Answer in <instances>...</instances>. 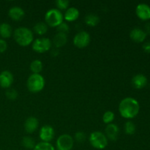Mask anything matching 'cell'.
I'll return each mask as SVG.
<instances>
[{"instance_id": "cell-1", "label": "cell", "mask_w": 150, "mask_h": 150, "mask_svg": "<svg viewBox=\"0 0 150 150\" xmlns=\"http://www.w3.org/2000/svg\"><path fill=\"white\" fill-rule=\"evenodd\" d=\"M140 110L139 102L135 98L127 97L122 100L119 105L120 115L125 119H133L138 115Z\"/></svg>"}, {"instance_id": "cell-2", "label": "cell", "mask_w": 150, "mask_h": 150, "mask_svg": "<svg viewBox=\"0 0 150 150\" xmlns=\"http://www.w3.org/2000/svg\"><path fill=\"white\" fill-rule=\"evenodd\" d=\"M13 37L16 42L21 46H27L34 41L33 32L25 26H20L15 29Z\"/></svg>"}, {"instance_id": "cell-3", "label": "cell", "mask_w": 150, "mask_h": 150, "mask_svg": "<svg viewBox=\"0 0 150 150\" xmlns=\"http://www.w3.org/2000/svg\"><path fill=\"white\" fill-rule=\"evenodd\" d=\"M45 79L40 73H32L27 79L26 86L32 93H38L45 87Z\"/></svg>"}, {"instance_id": "cell-4", "label": "cell", "mask_w": 150, "mask_h": 150, "mask_svg": "<svg viewBox=\"0 0 150 150\" xmlns=\"http://www.w3.org/2000/svg\"><path fill=\"white\" fill-rule=\"evenodd\" d=\"M64 20L62 13L57 8H51L45 15V23L51 27H57Z\"/></svg>"}, {"instance_id": "cell-5", "label": "cell", "mask_w": 150, "mask_h": 150, "mask_svg": "<svg viewBox=\"0 0 150 150\" xmlns=\"http://www.w3.org/2000/svg\"><path fill=\"white\" fill-rule=\"evenodd\" d=\"M108 140L106 136L100 131L92 132L89 138L91 146L97 149H105L108 145Z\"/></svg>"}, {"instance_id": "cell-6", "label": "cell", "mask_w": 150, "mask_h": 150, "mask_svg": "<svg viewBox=\"0 0 150 150\" xmlns=\"http://www.w3.org/2000/svg\"><path fill=\"white\" fill-rule=\"evenodd\" d=\"M51 41L48 38H39L32 42V49L38 53H44L51 49Z\"/></svg>"}, {"instance_id": "cell-7", "label": "cell", "mask_w": 150, "mask_h": 150, "mask_svg": "<svg viewBox=\"0 0 150 150\" xmlns=\"http://www.w3.org/2000/svg\"><path fill=\"white\" fill-rule=\"evenodd\" d=\"M74 145V140L69 134H62L59 136L56 142L57 150H71Z\"/></svg>"}, {"instance_id": "cell-8", "label": "cell", "mask_w": 150, "mask_h": 150, "mask_svg": "<svg viewBox=\"0 0 150 150\" xmlns=\"http://www.w3.org/2000/svg\"><path fill=\"white\" fill-rule=\"evenodd\" d=\"M91 40L90 35L86 31H81L75 35L73 44L79 48H83L87 46Z\"/></svg>"}, {"instance_id": "cell-9", "label": "cell", "mask_w": 150, "mask_h": 150, "mask_svg": "<svg viewBox=\"0 0 150 150\" xmlns=\"http://www.w3.org/2000/svg\"><path fill=\"white\" fill-rule=\"evenodd\" d=\"M54 134H55V132H54V127L48 125H45L42 126L40 130L39 137L42 142L50 143V142L54 139Z\"/></svg>"}, {"instance_id": "cell-10", "label": "cell", "mask_w": 150, "mask_h": 150, "mask_svg": "<svg viewBox=\"0 0 150 150\" xmlns=\"http://www.w3.org/2000/svg\"><path fill=\"white\" fill-rule=\"evenodd\" d=\"M14 78L11 72L4 70L0 73V86L5 89H9L13 84Z\"/></svg>"}, {"instance_id": "cell-11", "label": "cell", "mask_w": 150, "mask_h": 150, "mask_svg": "<svg viewBox=\"0 0 150 150\" xmlns=\"http://www.w3.org/2000/svg\"><path fill=\"white\" fill-rule=\"evenodd\" d=\"M136 13L138 17L143 21L150 19V7L145 3H140L136 8Z\"/></svg>"}, {"instance_id": "cell-12", "label": "cell", "mask_w": 150, "mask_h": 150, "mask_svg": "<svg viewBox=\"0 0 150 150\" xmlns=\"http://www.w3.org/2000/svg\"><path fill=\"white\" fill-rule=\"evenodd\" d=\"M120 134V128L118 126L114 123H110L107 125L105 127V136L107 139H110L111 141H116L118 138Z\"/></svg>"}, {"instance_id": "cell-13", "label": "cell", "mask_w": 150, "mask_h": 150, "mask_svg": "<svg viewBox=\"0 0 150 150\" xmlns=\"http://www.w3.org/2000/svg\"><path fill=\"white\" fill-rule=\"evenodd\" d=\"M39 127V121L35 117H29L24 122L25 131L27 133H32L36 131Z\"/></svg>"}, {"instance_id": "cell-14", "label": "cell", "mask_w": 150, "mask_h": 150, "mask_svg": "<svg viewBox=\"0 0 150 150\" xmlns=\"http://www.w3.org/2000/svg\"><path fill=\"white\" fill-rule=\"evenodd\" d=\"M130 37L134 42H142L146 39V33L140 28H134L130 32Z\"/></svg>"}, {"instance_id": "cell-15", "label": "cell", "mask_w": 150, "mask_h": 150, "mask_svg": "<svg viewBox=\"0 0 150 150\" xmlns=\"http://www.w3.org/2000/svg\"><path fill=\"white\" fill-rule=\"evenodd\" d=\"M8 15L11 19L14 21H20L24 17L25 12L22 7L19 6H13L9 10Z\"/></svg>"}, {"instance_id": "cell-16", "label": "cell", "mask_w": 150, "mask_h": 150, "mask_svg": "<svg viewBox=\"0 0 150 150\" xmlns=\"http://www.w3.org/2000/svg\"><path fill=\"white\" fill-rule=\"evenodd\" d=\"M147 78L143 74H137L132 79V84L136 89H140L147 84Z\"/></svg>"}, {"instance_id": "cell-17", "label": "cell", "mask_w": 150, "mask_h": 150, "mask_svg": "<svg viewBox=\"0 0 150 150\" xmlns=\"http://www.w3.org/2000/svg\"><path fill=\"white\" fill-rule=\"evenodd\" d=\"M80 16V12L76 7H70L66 10L64 15V18L67 21H74L77 20Z\"/></svg>"}, {"instance_id": "cell-18", "label": "cell", "mask_w": 150, "mask_h": 150, "mask_svg": "<svg viewBox=\"0 0 150 150\" xmlns=\"http://www.w3.org/2000/svg\"><path fill=\"white\" fill-rule=\"evenodd\" d=\"M67 41V34L60 33V32H58L57 34H56L55 36L54 37V39H53V42H54V46H55V48H61L63 45H65Z\"/></svg>"}, {"instance_id": "cell-19", "label": "cell", "mask_w": 150, "mask_h": 150, "mask_svg": "<svg viewBox=\"0 0 150 150\" xmlns=\"http://www.w3.org/2000/svg\"><path fill=\"white\" fill-rule=\"evenodd\" d=\"M13 34L12 26L7 23H2L0 24V35L3 38H9Z\"/></svg>"}, {"instance_id": "cell-20", "label": "cell", "mask_w": 150, "mask_h": 150, "mask_svg": "<svg viewBox=\"0 0 150 150\" xmlns=\"http://www.w3.org/2000/svg\"><path fill=\"white\" fill-rule=\"evenodd\" d=\"M84 21L88 26H95L98 24L100 21L99 16H97L96 14L93 13H89L86 15L84 18Z\"/></svg>"}, {"instance_id": "cell-21", "label": "cell", "mask_w": 150, "mask_h": 150, "mask_svg": "<svg viewBox=\"0 0 150 150\" xmlns=\"http://www.w3.org/2000/svg\"><path fill=\"white\" fill-rule=\"evenodd\" d=\"M34 32L39 35H43L48 32V25L45 22H38L33 26Z\"/></svg>"}, {"instance_id": "cell-22", "label": "cell", "mask_w": 150, "mask_h": 150, "mask_svg": "<svg viewBox=\"0 0 150 150\" xmlns=\"http://www.w3.org/2000/svg\"><path fill=\"white\" fill-rule=\"evenodd\" d=\"M21 144L22 146L27 149H33L36 145L35 139H32L30 136H24L22 139Z\"/></svg>"}, {"instance_id": "cell-23", "label": "cell", "mask_w": 150, "mask_h": 150, "mask_svg": "<svg viewBox=\"0 0 150 150\" xmlns=\"http://www.w3.org/2000/svg\"><path fill=\"white\" fill-rule=\"evenodd\" d=\"M30 70L33 73H40L42 70V63L40 60L35 59L31 62Z\"/></svg>"}, {"instance_id": "cell-24", "label": "cell", "mask_w": 150, "mask_h": 150, "mask_svg": "<svg viewBox=\"0 0 150 150\" xmlns=\"http://www.w3.org/2000/svg\"><path fill=\"white\" fill-rule=\"evenodd\" d=\"M32 150H56L54 146L48 142H41L37 144Z\"/></svg>"}, {"instance_id": "cell-25", "label": "cell", "mask_w": 150, "mask_h": 150, "mask_svg": "<svg viewBox=\"0 0 150 150\" xmlns=\"http://www.w3.org/2000/svg\"><path fill=\"white\" fill-rule=\"evenodd\" d=\"M124 130L126 134L127 135H133L136 132V127L134 123L131 121L126 122L124 126Z\"/></svg>"}, {"instance_id": "cell-26", "label": "cell", "mask_w": 150, "mask_h": 150, "mask_svg": "<svg viewBox=\"0 0 150 150\" xmlns=\"http://www.w3.org/2000/svg\"><path fill=\"white\" fill-rule=\"evenodd\" d=\"M114 118H115L114 113L111 111H107L104 113L103 116V121L104 123L108 125L114 121Z\"/></svg>"}, {"instance_id": "cell-27", "label": "cell", "mask_w": 150, "mask_h": 150, "mask_svg": "<svg viewBox=\"0 0 150 150\" xmlns=\"http://www.w3.org/2000/svg\"><path fill=\"white\" fill-rule=\"evenodd\" d=\"M18 92L14 89H11V88H9L7 91H6V96L8 98L9 100H15L16 98H18Z\"/></svg>"}, {"instance_id": "cell-28", "label": "cell", "mask_w": 150, "mask_h": 150, "mask_svg": "<svg viewBox=\"0 0 150 150\" xmlns=\"http://www.w3.org/2000/svg\"><path fill=\"white\" fill-rule=\"evenodd\" d=\"M55 4L57 7L60 10H65V9L68 8L70 1L68 0H57Z\"/></svg>"}, {"instance_id": "cell-29", "label": "cell", "mask_w": 150, "mask_h": 150, "mask_svg": "<svg viewBox=\"0 0 150 150\" xmlns=\"http://www.w3.org/2000/svg\"><path fill=\"white\" fill-rule=\"evenodd\" d=\"M57 30L58 31V32H60V33L67 34L70 31V26H69V25L67 23L62 22L61 24H59L57 26Z\"/></svg>"}, {"instance_id": "cell-30", "label": "cell", "mask_w": 150, "mask_h": 150, "mask_svg": "<svg viewBox=\"0 0 150 150\" xmlns=\"http://www.w3.org/2000/svg\"><path fill=\"white\" fill-rule=\"evenodd\" d=\"M75 139L76 142H79V143H82L86 139V134L82 131H79L75 134Z\"/></svg>"}, {"instance_id": "cell-31", "label": "cell", "mask_w": 150, "mask_h": 150, "mask_svg": "<svg viewBox=\"0 0 150 150\" xmlns=\"http://www.w3.org/2000/svg\"><path fill=\"white\" fill-rule=\"evenodd\" d=\"M7 48V43L4 40L0 39V53H4Z\"/></svg>"}, {"instance_id": "cell-32", "label": "cell", "mask_w": 150, "mask_h": 150, "mask_svg": "<svg viewBox=\"0 0 150 150\" xmlns=\"http://www.w3.org/2000/svg\"><path fill=\"white\" fill-rule=\"evenodd\" d=\"M143 48L146 53H150V42H145L143 45Z\"/></svg>"}, {"instance_id": "cell-33", "label": "cell", "mask_w": 150, "mask_h": 150, "mask_svg": "<svg viewBox=\"0 0 150 150\" xmlns=\"http://www.w3.org/2000/svg\"><path fill=\"white\" fill-rule=\"evenodd\" d=\"M59 49L57 48H53L52 50H51V55L54 56V57H55V56H57L59 54Z\"/></svg>"}, {"instance_id": "cell-34", "label": "cell", "mask_w": 150, "mask_h": 150, "mask_svg": "<svg viewBox=\"0 0 150 150\" xmlns=\"http://www.w3.org/2000/svg\"><path fill=\"white\" fill-rule=\"evenodd\" d=\"M145 29H146V35L147 34H149L150 35V23H147L146 25H145Z\"/></svg>"}, {"instance_id": "cell-35", "label": "cell", "mask_w": 150, "mask_h": 150, "mask_svg": "<svg viewBox=\"0 0 150 150\" xmlns=\"http://www.w3.org/2000/svg\"><path fill=\"white\" fill-rule=\"evenodd\" d=\"M0 150H1V149H0Z\"/></svg>"}]
</instances>
